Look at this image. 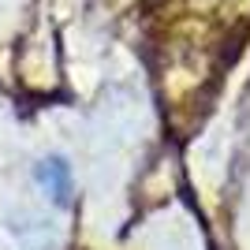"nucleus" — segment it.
Segmentation results:
<instances>
[{
	"label": "nucleus",
	"instance_id": "1",
	"mask_svg": "<svg viewBox=\"0 0 250 250\" xmlns=\"http://www.w3.org/2000/svg\"><path fill=\"white\" fill-rule=\"evenodd\" d=\"M34 183L45 190V198L52 206H71V194H75V176H71V165H67V157L52 153L45 161L34 165Z\"/></svg>",
	"mask_w": 250,
	"mask_h": 250
}]
</instances>
